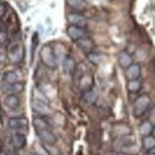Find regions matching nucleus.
<instances>
[{"instance_id": "nucleus-1", "label": "nucleus", "mask_w": 155, "mask_h": 155, "mask_svg": "<svg viewBox=\"0 0 155 155\" xmlns=\"http://www.w3.org/2000/svg\"><path fill=\"white\" fill-rule=\"evenodd\" d=\"M7 56L13 64L21 62L24 57V48L22 44L16 40L10 42L8 45V49H7Z\"/></svg>"}, {"instance_id": "nucleus-2", "label": "nucleus", "mask_w": 155, "mask_h": 155, "mask_svg": "<svg viewBox=\"0 0 155 155\" xmlns=\"http://www.w3.org/2000/svg\"><path fill=\"white\" fill-rule=\"evenodd\" d=\"M40 59L41 62L49 69H55L57 66V60L54 54V51L50 46H44L40 50Z\"/></svg>"}, {"instance_id": "nucleus-3", "label": "nucleus", "mask_w": 155, "mask_h": 155, "mask_svg": "<svg viewBox=\"0 0 155 155\" xmlns=\"http://www.w3.org/2000/svg\"><path fill=\"white\" fill-rule=\"evenodd\" d=\"M150 97L147 94H142L134 102V115L136 117L142 116L150 105Z\"/></svg>"}, {"instance_id": "nucleus-4", "label": "nucleus", "mask_w": 155, "mask_h": 155, "mask_svg": "<svg viewBox=\"0 0 155 155\" xmlns=\"http://www.w3.org/2000/svg\"><path fill=\"white\" fill-rule=\"evenodd\" d=\"M32 124L36 130H51V127H52V122L48 115H38L35 117L32 120Z\"/></svg>"}, {"instance_id": "nucleus-5", "label": "nucleus", "mask_w": 155, "mask_h": 155, "mask_svg": "<svg viewBox=\"0 0 155 155\" xmlns=\"http://www.w3.org/2000/svg\"><path fill=\"white\" fill-rule=\"evenodd\" d=\"M8 126L13 130H26L29 127V120L26 117H12L8 121Z\"/></svg>"}, {"instance_id": "nucleus-6", "label": "nucleus", "mask_w": 155, "mask_h": 155, "mask_svg": "<svg viewBox=\"0 0 155 155\" xmlns=\"http://www.w3.org/2000/svg\"><path fill=\"white\" fill-rule=\"evenodd\" d=\"M67 33H68L69 37L73 40V41H77V40L84 38L87 36V31L84 28H80V27L76 26H69L68 29H67Z\"/></svg>"}, {"instance_id": "nucleus-7", "label": "nucleus", "mask_w": 155, "mask_h": 155, "mask_svg": "<svg viewBox=\"0 0 155 155\" xmlns=\"http://www.w3.org/2000/svg\"><path fill=\"white\" fill-rule=\"evenodd\" d=\"M37 137L44 145H54L56 143V136L53 134L51 130H36Z\"/></svg>"}, {"instance_id": "nucleus-8", "label": "nucleus", "mask_w": 155, "mask_h": 155, "mask_svg": "<svg viewBox=\"0 0 155 155\" xmlns=\"http://www.w3.org/2000/svg\"><path fill=\"white\" fill-rule=\"evenodd\" d=\"M67 19H68V22L72 26L80 27V28H84V29H86V27L87 26V18L83 15H80V13L77 12L70 13Z\"/></svg>"}, {"instance_id": "nucleus-9", "label": "nucleus", "mask_w": 155, "mask_h": 155, "mask_svg": "<svg viewBox=\"0 0 155 155\" xmlns=\"http://www.w3.org/2000/svg\"><path fill=\"white\" fill-rule=\"evenodd\" d=\"M31 107H32V110H35L38 115H42V116L48 115L51 111L49 104L41 102V101H38L35 99H33V101L31 102Z\"/></svg>"}, {"instance_id": "nucleus-10", "label": "nucleus", "mask_w": 155, "mask_h": 155, "mask_svg": "<svg viewBox=\"0 0 155 155\" xmlns=\"http://www.w3.org/2000/svg\"><path fill=\"white\" fill-rule=\"evenodd\" d=\"M11 141H12V146L15 147L16 150H21L27 144V137L24 133L15 132L12 134Z\"/></svg>"}, {"instance_id": "nucleus-11", "label": "nucleus", "mask_w": 155, "mask_h": 155, "mask_svg": "<svg viewBox=\"0 0 155 155\" xmlns=\"http://www.w3.org/2000/svg\"><path fill=\"white\" fill-rule=\"evenodd\" d=\"M63 71L66 74L68 75H71L73 73L75 72L76 71V63H75V60L73 59L71 56L70 55H66L65 58L63 59Z\"/></svg>"}, {"instance_id": "nucleus-12", "label": "nucleus", "mask_w": 155, "mask_h": 155, "mask_svg": "<svg viewBox=\"0 0 155 155\" xmlns=\"http://www.w3.org/2000/svg\"><path fill=\"white\" fill-rule=\"evenodd\" d=\"M75 44L77 45V47L81 51H85L87 53L93 51L94 47H95L94 42L87 36L77 40V41H75Z\"/></svg>"}, {"instance_id": "nucleus-13", "label": "nucleus", "mask_w": 155, "mask_h": 155, "mask_svg": "<svg viewBox=\"0 0 155 155\" xmlns=\"http://www.w3.org/2000/svg\"><path fill=\"white\" fill-rule=\"evenodd\" d=\"M25 89V86L21 82H15L12 84H6L3 87V91L7 94H18L21 93Z\"/></svg>"}, {"instance_id": "nucleus-14", "label": "nucleus", "mask_w": 155, "mask_h": 155, "mask_svg": "<svg viewBox=\"0 0 155 155\" xmlns=\"http://www.w3.org/2000/svg\"><path fill=\"white\" fill-rule=\"evenodd\" d=\"M141 76V67L138 64H131L126 69V77L127 80L139 79Z\"/></svg>"}, {"instance_id": "nucleus-15", "label": "nucleus", "mask_w": 155, "mask_h": 155, "mask_svg": "<svg viewBox=\"0 0 155 155\" xmlns=\"http://www.w3.org/2000/svg\"><path fill=\"white\" fill-rule=\"evenodd\" d=\"M79 86L82 91L92 89L93 86V77L89 73H84L79 78Z\"/></svg>"}, {"instance_id": "nucleus-16", "label": "nucleus", "mask_w": 155, "mask_h": 155, "mask_svg": "<svg viewBox=\"0 0 155 155\" xmlns=\"http://www.w3.org/2000/svg\"><path fill=\"white\" fill-rule=\"evenodd\" d=\"M4 104L10 110H16L20 106V98L17 94H7L4 98Z\"/></svg>"}, {"instance_id": "nucleus-17", "label": "nucleus", "mask_w": 155, "mask_h": 155, "mask_svg": "<svg viewBox=\"0 0 155 155\" xmlns=\"http://www.w3.org/2000/svg\"><path fill=\"white\" fill-rule=\"evenodd\" d=\"M130 127L123 123H120V124H116L114 125L112 127V131L113 133L115 134L116 136L118 137H122V136H126V135H129L130 134Z\"/></svg>"}, {"instance_id": "nucleus-18", "label": "nucleus", "mask_w": 155, "mask_h": 155, "mask_svg": "<svg viewBox=\"0 0 155 155\" xmlns=\"http://www.w3.org/2000/svg\"><path fill=\"white\" fill-rule=\"evenodd\" d=\"M118 62L122 68L127 69L131 64H133L132 56L127 51H121L118 55Z\"/></svg>"}, {"instance_id": "nucleus-19", "label": "nucleus", "mask_w": 155, "mask_h": 155, "mask_svg": "<svg viewBox=\"0 0 155 155\" xmlns=\"http://www.w3.org/2000/svg\"><path fill=\"white\" fill-rule=\"evenodd\" d=\"M119 151L125 155H138L139 147L136 143H132L122 147L121 149H119Z\"/></svg>"}, {"instance_id": "nucleus-20", "label": "nucleus", "mask_w": 155, "mask_h": 155, "mask_svg": "<svg viewBox=\"0 0 155 155\" xmlns=\"http://www.w3.org/2000/svg\"><path fill=\"white\" fill-rule=\"evenodd\" d=\"M142 89V82L139 79L129 80L127 84V90L130 93H136Z\"/></svg>"}, {"instance_id": "nucleus-21", "label": "nucleus", "mask_w": 155, "mask_h": 155, "mask_svg": "<svg viewBox=\"0 0 155 155\" xmlns=\"http://www.w3.org/2000/svg\"><path fill=\"white\" fill-rule=\"evenodd\" d=\"M96 98H97V94L92 89L84 91L82 93V99L87 104H93L94 102H95Z\"/></svg>"}, {"instance_id": "nucleus-22", "label": "nucleus", "mask_w": 155, "mask_h": 155, "mask_svg": "<svg viewBox=\"0 0 155 155\" xmlns=\"http://www.w3.org/2000/svg\"><path fill=\"white\" fill-rule=\"evenodd\" d=\"M67 3L71 8L77 11H82L86 7V0H67Z\"/></svg>"}, {"instance_id": "nucleus-23", "label": "nucleus", "mask_w": 155, "mask_h": 155, "mask_svg": "<svg viewBox=\"0 0 155 155\" xmlns=\"http://www.w3.org/2000/svg\"><path fill=\"white\" fill-rule=\"evenodd\" d=\"M3 80L7 84H12L18 82V74L15 71H7L3 74Z\"/></svg>"}, {"instance_id": "nucleus-24", "label": "nucleus", "mask_w": 155, "mask_h": 155, "mask_svg": "<svg viewBox=\"0 0 155 155\" xmlns=\"http://www.w3.org/2000/svg\"><path fill=\"white\" fill-rule=\"evenodd\" d=\"M143 147L147 150H152L153 149H155V138L152 135L144 136Z\"/></svg>"}, {"instance_id": "nucleus-25", "label": "nucleus", "mask_w": 155, "mask_h": 155, "mask_svg": "<svg viewBox=\"0 0 155 155\" xmlns=\"http://www.w3.org/2000/svg\"><path fill=\"white\" fill-rule=\"evenodd\" d=\"M87 59H89V61L91 63H92L94 65H99L103 61V55L101 54V53L91 51V52L87 53Z\"/></svg>"}, {"instance_id": "nucleus-26", "label": "nucleus", "mask_w": 155, "mask_h": 155, "mask_svg": "<svg viewBox=\"0 0 155 155\" xmlns=\"http://www.w3.org/2000/svg\"><path fill=\"white\" fill-rule=\"evenodd\" d=\"M153 130V125L150 122V121H146L142 125L140 126V133L143 136H147L150 135V133L152 132Z\"/></svg>"}, {"instance_id": "nucleus-27", "label": "nucleus", "mask_w": 155, "mask_h": 155, "mask_svg": "<svg viewBox=\"0 0 155 155\" xmlns=\"http://www.w3.org/2000/svg\"><path fill=\"white\" fill-rule=\"evenodd\" d=\"M132 143H135V138L129 134V135L120 137L117 141L116 145L118 146L119 149H121L122 147H124L126 145H129V144H132Z\"/></svg>"}, {"instance_id": "nucleus-28", "label": "nucleus", "mask_w": 155, "mask_h": 155, "mask_svg": "<svg viewBox=\"0 0 155 155\" xmlns=\"http://www.w3.org/2000/svg\"><path fill=\"white\" fill-rule=\"evenodd\" d=\"M33 96H35V100H38V101H41V102H44V103H47L49 104V101H48V98L45 96V94H43L41 91H35V93H33Z\"/></svg>"}, {"instance_id": "nucleus-29", "label": "nucleus", "mask_w": 155, "mask_h": 155, "mask_svg": "<svg viewBox=\"0 0 155 155\" xmlns=\"http://www.w3.org/2000/svg\"><path fill=\"white\" fill-rule=\"evenodd\" d=\"M35 150L36 151V155H50L45 149L44 145H40V144H35Z\"/></svg>"}, {"instance_id": "nucleus-30", "label": "nucleus", "mask_w": 155, "mask_h": 155, "mask_svg": "<svg viewBox=\"0 0 155 155\" xmlns=\"http://www.w3.org/2000/svg\"><path fill=\"white\" fill-rule=\"evenodd\" d=\"M44 147L50 155H59V150L54 145H44Z\"/></svg>"}, {"instance_id": "nucleus-31", "label": "nucleus", "mask_w": 155, "mask_h": 155, "mask_svg": "<svg viewBox=\"0 0 155 155\" xmlns=\"http://www.w3.org/2000/svg\"><path fill=\"white\" fill-rule=\"evenodd\" d=\"M8 40V35H7L6 30L0 31V44H4Z\"/></svg>"}, {"instance_id": "nucleus-32", "label": "nucleus", "mask_w": 155, "mask_h": 155, "mask_svg": "<svg viewBox=\"0 0 155 155\" xmlns=\"http://www.w3.org/2000/svg\"><path fill=\"white\" fill-rule=\"evenodd\" d=\"M149 121L154 126L155 125V106L152 107L150 111V117H149Z\"/></svg>"}, {"instance_id": "nucleus-33", "label": "nucleus", "mask_w": 155, "mask_h": 155, "mask_svg": "<svg viewBox=\"0 0 155 155\" xmlns=\"http://www.w3.org/2000/svg\"><path fill=\"white\" fill-rule=\"evenodd\" d=\"M6 12H7L6 5L2 2H0V19L4 17V15H6Z\"/></svg>"}, {"instance_id": "nucleus-34", "label": "nucleus", "mask_w": 155, "mask_h": 155, "mask_svg": "<svg viewBox=\"0 0 155 155\" xmlns=\"http://www.w3.org/2000/svg\"><path fill=\"white\" fill-rule=\"evenodd\" d=\"M5 60H6V54H4V53H0V64L3 63Z\"/></svg>"}, {"instance_id": "nucleus-35", "label": "nucleus", "mask_w": 155, "mask_h": 155, "mask_svg": "<svg viewBox=\"0 0 155 155\" xmlns=\"http://www.w3.org/2000/svg\"><path fill=\"white\" fill-rule=\"evenodd\" d=\"M4 30H6L5 29V26H4V24L0 21V31H4Z\"/></svg>"}, {"instance_id": "nucleus-36", "label": "nucleus", "mask_w": 155, "mask_h": 155, "mask_svg": "<svg viewBox=\"0 0 155 155\" xmlns=\"http://www.w3.org/2000/svg\"><path fill=\"white\" fill-rule=\"evenodd\" d=\"M115 155H125V154H123V153H121V152H120V153H118V154H115Z\"/></svg>"}, {"instance_id": "nucleus-37", "label": "nucleus", "mask_w": 155, "mask_h": 155, "mask_svg": "<svg viewBox=\"0 0 155 155\" xmlns=\"http://www.w3.org/2000/svg\"><path fill=\"white\" fill-rule=\"evenodd\" d=\"M150 155H155V153H153V154H150Z\"/></svg>"}, {"instance_id": "nucleus-38", "label": "nucleus", "mask_w": 155, "mask_h": 155, "mask_svg": "<svg viewBox=\"0 0 155 155\" xmlns=\"http://www.w3.org/2000/svg\"><path fill=\"white\" fill-rule=\"evenodd\" d=\"M29 155H35V154H29Z\"/></svg>"}]
</instances>
